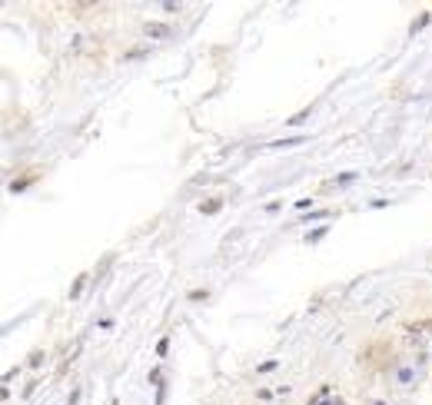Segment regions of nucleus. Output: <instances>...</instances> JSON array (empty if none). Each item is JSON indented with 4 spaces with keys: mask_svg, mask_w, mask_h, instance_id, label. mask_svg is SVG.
Segmentation results:
<instances>
[{
    "mask_svg": "<svg viewBox=\"0 0 432 405\" xmlns=\"http://www.w3.org/2000/svg\"><path fill=\"white\" fill-rule=\"evenodd\" d=\"M147 37H169V27H163V23H147Z\"/></svg>",
    "mask_w": 432,
    "mask_h": 405,
    "instance_id": "2",
    "label": "nucleus"
},
{
    "mask_svg": "<svg viewBox=\"0 0 432 405\" xmlns=\"http://www.w3.org/2000/svg\"><path fill=\"white\" fill-rule=\"evenodd\" d=\"M216 209H220V200H209V202H207V209H203V213H216Z\"/></svg>",
    "mask_w": 432,
    "mask_h": 405,
    "instance_id": "3",
    "label": "nucleus"
},
{
    "mask_svg": "<svg viewBox=\"0 0 432 405\" xmlns=\"http://www.w3.org/2000/svg\"><path fill=\"white\" fill-rule=\"evenodd\" d=\"M302 140H306V136H289V140H273L269 147H273V149H286V147H300Z\"/></svg>",
    "mask_w": 432,
    "mask_h": 405,
    "instance_id": "1",
    "label": "nucleus"
}]
</instances>
